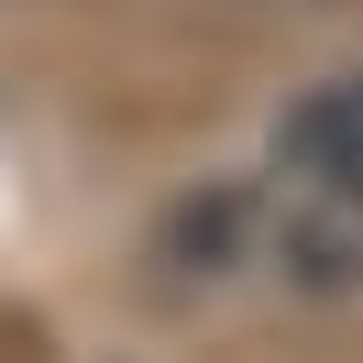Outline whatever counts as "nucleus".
Here are the masks:
<instances>
[{
  "instance_id": "1",
  "label": "nucleus",
  "mask_w": 363,
  "mask_h": 363,
  "mask_svg": "<svg viewBox=\"0 0 363 363\" xmlns=\"http://www.w3.org/2000/svg\"><path fill=\"white\" fill-rule=\"evenodd\" d=\"M275 165H297L308 187H363V77H330L297 99L275 121Z\"/></svg>"
}]
</instances>
